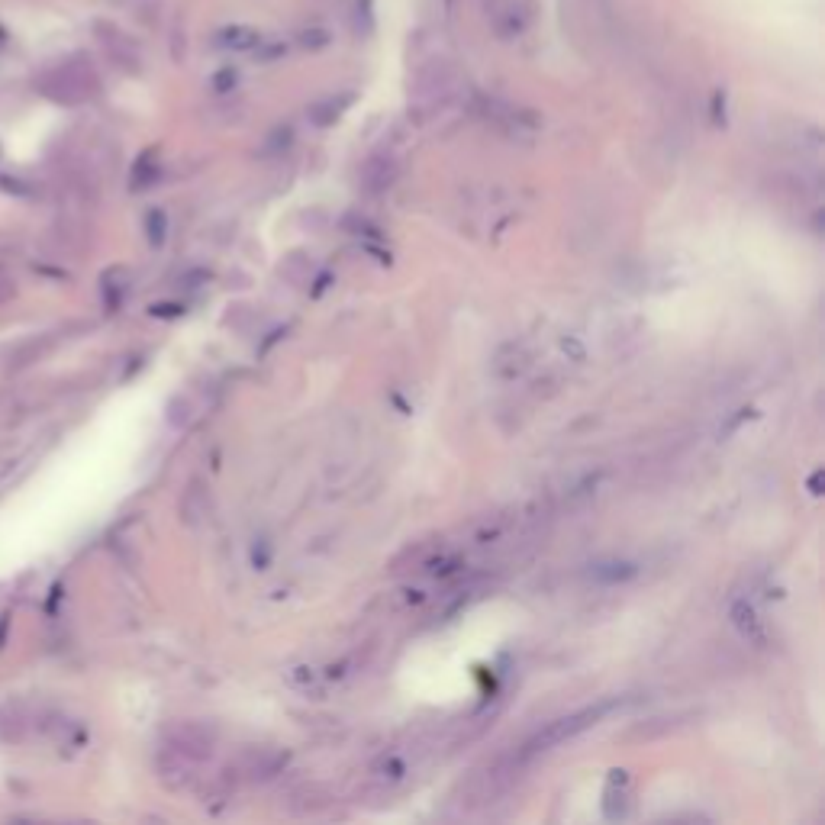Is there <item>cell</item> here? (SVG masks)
I'll use <instances>...</instances> for the list:
<instances>
[{
  "label": "cell",
  "mask_w": 825,
  "mask_h": 825,
  "mask_svg": "<svg viewBox=\"0 0 825 825\" xmlns=\"http://www.w3.org/2000/svg\"><path fill=\"white\" fill-rule=\"evenodd\" d=\"M36 88H39V94L55 100V104L75 107V104H84V100H91L100 91V81L84 55H71V59L42 71Z\"/></svg>",
  "instance_id": "6da1fadb"
},
{
  "label": "cell",
  "mask_w": 825,
  "mask_h": 825,
  "mask_svg": "<svg viewBox=\"0 0 825 825\" xmlns=\"http://www.w3.org/2000/svg\"><path fill=\"white\" fill-rule=\"evenodd\" d=\"M455 84H458L455 68L448 65L445 59H436V62H429V65H423L416 71L410 97H413V104L419 110H436L455 94Z\"/></svg>",
  "instance_id": "7a4b0ae2"
},
{
  "label": "cell",
  "mask_w": 825,
  "mask_h": 825,
  "mask_svg": "<svg viewBox=\"0 0 825 825\" xmlns=\"http://www.w3.org/2000/svg\"><path fill=\"white\" fill-rule=\"evenodd\" d=\"M613 706H616V700L600 703V706H587V709H581V713H571V716H561V719H555V722H548V726L529 742V751H548V748H555V745H561V742H568V738L581 735V732L590 729L597 719H603Z\"/></svg>",
  "instance_id": "3957f363"
},
{
  "label": "cell",
  "mask_w": 825,
  "mask_h": 825,
  "mask_svg": "<svg viewBox=\"0 0 825 825\" xmlns=\"http://www.w3.org/2000/svg\"><path fill=\"white\" fill-rule=\"evenodd\" d=\"M481 4L487 13V23L494 26L503 39H513L529 26V13H532L529 0H481Z\"/></svg>",
  "instance_id": "277c9868"
},
{
  "label": "cell",
  "mask_w": 825,
  "mask_h": 825,
  "mask_svg": "<svg viewBox=\"0 0 825 825\" xmlns=\"http://www.w3.org/2000/svg\"><path fill=\"white\" fill-rule=\"evenodd\" d=\"M94 30L100 36V46L107 49V55L113 62L123 65V68H139V49L126 39V33H120L113 23H97Z\"/></svg>",
  "instance_id": "5b68a950"
},
{
  "label": "cell",
  "mask_w": 825,
  "mask_h": 825,
  "mask_svg": "<svg viewBox=\"0 0 825 825\" xmlns=\"http://www.w3.org/2000/svg\"><path fill=\"white\" fill-rule=\"evenodd\" d=\"M394 181H397V162L390 155H374L365 162V168H361V187L371 194L387 191Z\"/></svg>",
  "instance_id": "8992f818"
},
{
  "label": "cell",
  "mask_w": 825,
  "mask_h": 825,
  "mask_svg": "<svg viewBox=\"0 0 825 825\" xmlns=\"http://www.w3.org/2000/svg\"><path fill=\"white\" fill-rule=\"evenodd\" d=\"M175 751L187 758H207L213 751V735H207V729L200 726H181L175 732Z\"/></svg>",
  "instance_id": "52a82bcc"
},
{
  "label": "cell",
  "mask_w": 825,
  "mask_h": 825,
  "mask_svg": "<svg viewBox=\"0 0 825 825\" xmlns=\"http://www.w3.org/2000/svg\"><path fill=\"white\" fill-rule=\"evenodd\" d=\"M352 104V94H339V97H326V100H320V104H313V110H310V117H313V123H320V126H332L336 123L342 113H345V107Z\"/></svg>",
  "instance_id": "ba28073f"
},
{
  "label": "cell",
  "mask_w": 825,
  "mask_h": 825,
  "mask_svg": "<svg viewBox=\"0 0 825 825\" xmlns=\"http://www.w3.org/2000/svg\"><path fill=\"white\" fill-rule=\"evenodd\" d=\"M597 581H606V584H616V581H629V577L635 574L632 564L626 561H610V564H597Z\"/></svg>",
  "instance_id": "9c48e42d"
},
{
  "label": "cell",
  "mask_w": 825,
  "mask_h": 825,
  "mask_svg": "<svg viewBox=\"0 0 825 825\" xmlns=\"http://www.w3.org/2000/svg\"><path fill=\"white\" fill-rule=\"evenodd\" d=\"M732 616H735V626L742 629V635H755L758 632V616H755V610H751L748 603H735Z\"/></svg>",
  "instance_id": "30bf717a"
},
{
  "label": "cell",
  "mask_w": 825,
  "mask_h": 825,
  "mask_svg": "<svg viewBox=\"0 0 825 825\" xmlns=\"http://www.w3.org/2000/svg\"><path fill=\"white\" fill-rule=\"evenodd\" d=\"M149 239H152L155 245L165 239V216H162V213H152V216H149Z\"/></svg>",
  "instance_id": "8fae6325"
},
{
  "label": "cell",
  "mask_w": 825,
  "mask_h": 825,
  "mask_svg": "<svg viewBox=\"0 0 825 825\" xmlns=\"http://www.w3.org/2000/svg\"><path fill=\"white\" fill-rule=\"evenodd\" d=\"M233 84H236V71H229V68H226V71H220V75H216L213 88H216V91H229V88H233Z\"/></svg>",
  "instance_id": "7c38bea8"
}]
</instances>
